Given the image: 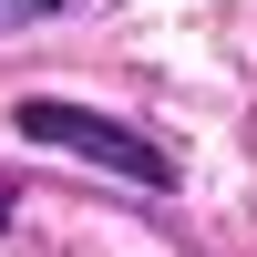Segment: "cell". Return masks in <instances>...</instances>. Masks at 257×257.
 <instances>
[{"label": "cell", "mask_w": 257, "mask_h": 257, "mask_svg": "<svg viewBox=\"0 0 257 257\" xmlns=\"http://www.w3.org/2000/svg\"><path fill=\"white\" fill-rule=\"evenodd\" d=\"M21 144H52V155H82V165H113L123 185H144V196H175V155L144 134H123V123H103L93 103H62V93H31L21 103Z\"/></svg>", "instance_id": "6da1fadb"}, {"label": "cell", "mask_w": 257, "mask_h": 257, "mask_svg": "<svg viewBox=\"0 0 257 257\" xmlns=\"http://www.w3.org/2000/svg\"><path fill=\"white\" fill-rule=\"evenodd\" d=\"M62 11H82V0H0V41L41 31V21H62Z\"/></svg>", "instance_id": "7a4b0ae2"}, {"label": "cell", "mask_w": 257, "mask_h": 257, "mask_svg": "<svg viewBox=\"0 0 257 257\" xmlns=\"http://www.w3.org/2000/svg\"><path fill=\"white\" fill-rule=\"evenodd\" d=\"M0 216H11V185H0Z\"/></svg>", "instance_id": "3957f363"}]
</instances>
